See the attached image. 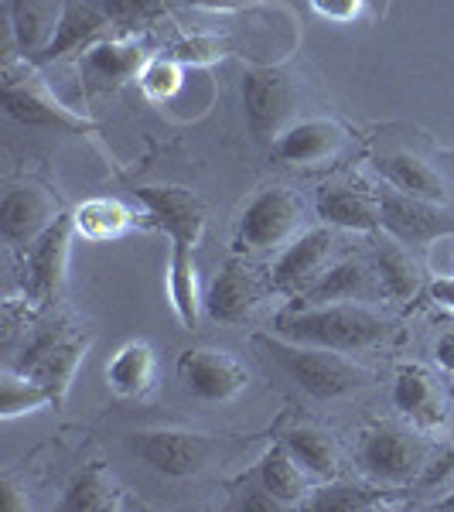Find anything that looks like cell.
I'll list each match as a JSON object with an SVG mask.
<instances>
[{"label": "cell", "instance_id": "cell-17", "mask_svg": "<svg viewBox=\"0 0 454 512\" xmlns=\"http://www.w3.org/2000/svg\"><path fill=\"white\" fill-rule=\"evenodd\" d=\"M263 294H267V284L260 280L257 270L243 260H229L209 284L205 315L219 321V325H243L260 308Z\"/></svg>", "mask_w": 454, "mask_h": 512}, {"label": "cell", "instance_id": "cell-30", "mask_svg": "<svg viewBox=\"0 0 454 512\" xmlns=\"http://www.w3.org/2000/svg\"><path fill=\"white\" fill-rule=\"evenodd\" d=\"M386 502L383 485L379 489H369V485H352V482H338V485H325L311 495L304 506L308 509H321V512H362V509H376Z\"/></svg>", "mask_w": 454, "mask_h": 512}, {"label": "cell", "instance_id": "cell-19", "mask_svg": "<svg viewBox=\"0 0 454 512\" xmlns=\"http://www.w3.org/2000/svg\"><path fill=\"white\" fill-rule=\"evenodd\" d=\"M147 65L144 48H140L137 38L120 35V38H103L96 45L86 48L82 55V82L93 96L113 93L123 82H130L140 76V69Z\"/></svg>", "mask_w": 454, "mask_h": 512}, {"label": "cell", "instance_id": "cell-21", "mask_svg": "<svg viewBox=\"0 0 454 512\" xmlns=\"http://www.w3.org/2000/svg\"><path fill=\"white\" fill-rule=\"evenodd\" d=\"M376 171L386 178V185L403 195L431 198V202H448L451 198V185L444 181V175L417 151L383 154V158L376 161Z\"/></svg>", "mask_w": 454, "mask_h": 512}, {"label": "cell", "instance_id": "cell-24", "mask_svg": "<svg viewBox=\"0 0 454 512\" xmlns=\"http://www.w3.org/2000/svg\"><path fill=\"white\" fill-rule=\"evenodd\" d=\"M65 0H11V24L18 45L35 59L41 48L52 45L55 31L62 24Z\"/></svg>", "mask_w": 454, "mask_h": 512}, {"label": "cell", "instance_id": "cell-2", "mask_svg": "<svg viewBox=\"0 0 454 512\" xmlns=\"http://www.w3.org/2000/svg\"><path fill=\"white\" fill-rule=\"evenodd\" d=\"M253 349H257L270 366H277L291 383L311 393L315 400H338L362 390L373 383V373L349 359V352L321 349V345L291 342L284 335H253Z\"/></svg>", "mask_w": 454, "mask_h": 512}, {"label": "cell", "instance_id": "cell-32", "mask_svg": "<svg viewBox=\"0 0 454 512\" xmlns=\"http://www.w3.org/2000/svg\"><path fill=\"white\" fill-rule=\"evenodd\" d=\"M181 65H212L226 55V41L216 38V35H192V38H181L171 45V52Z\"/></svg>", "mask_w": 454, "mask_h": 512}, {"label": "cell", "instance_id": "cell-23", "mask_svg": "<svg viewBox=\"0 0 454 512\" xmlns=\"http://www.w3.org/2000/svg\"><path fill=\"white\" fill-rule=\"evenodd\" d=\"M284 444L297 458V465H301L311 478L335 482L338 472H342V451H338L335 437L328 434L325 427L297 424L284 434Z\"/></svg>", "mask_w": 454, "mask_h": 512}, {"label": "cell", "instance_id": "cell-35", "mask_svg": "<svg viewBox=\"0 0 454 512\" xmlns=\"http://www.w3.org/2000/svg\"><path fill=\"white\" fill-rule=\"evenodd\" d=\"M434 355H437V366L448 369V373H454V328H448V332L437 335Z\"/></svg>", "mask_w": 454, "mask_h": 512}, {"label": "cell", "instance_id": "cell-8", "mask_svg": "<svg viewBox=\"0 0 454 512\" xmlns=\"http://www.w3.org/2000/svg\"><path fill=\"white\" fill-rule=\"evenodd\" d=\"M226 451L222 437L192 431H144L134 437V454L161 475L188 478L212 468Z\"/></svg>", "mask_w": 454, "mask_h": 512}, {"label": "cell", "instance_id": "cell-5", "mask_svg": "<svg viewBox=\"0 0 454 512\" xmlns=\"http://www.w3.org/2000/svg\"><path fill=\"white\" fill-rule=\"evenodd\" d=\"M0 99L11 120L24 123L35 130H55V134H89L96 130L93 120L79 117L65 103L52 96L45 79L35 72V62H7L4 65V86H0Z\"/></svg>", "mask_w": 454, "mask_h": 512}, {"label": "cell", "instance_id": "cell-6", "mask_svg": "<svg viewBox=\"0 0 454 512\" xmlns=\"http://www.w3.org/2000/svg\"><path fill=\"white\" fill-rule=\"evenodd\" d=\"M89 349V332L59 321V325H45L31 335V342L24 345V352L18 355V362H11L14 369H21L24 376L38 379L48 393L55 396V407L65 400L76 369L82 362V355Z\"/></svg>", "mask_w": 454, "mask_h": 512}, {"label": "cell", "instance_id": "cell-1", "mask_svg": "<svg viewBox=\"0 0 454 512\" xmlns=\"http://www.w3.org/2000/svg\"><path fill=\"white\" fill-rule=\"evenodd\" d=\"M274 332L291 342L321 345V349L349 352L373 349L383 338H390L393 321L379 315L373 304L356 301H332V304H301L277 315Z\"/></svg>", "mask_w": 454, "mask_h": 512}, {"label": "cell", "instance_id": "cell-31", "mask_svg": "<svg viewBox=\"0 0 454 512\" xmlns=\"http://www.w3.org/2000/svg\"><path fill=\"white\" fill-rule=\"evenodd\" d=\"M137 82L147 96L164 103V99L175 96L181 89V82H185V65H181L175 55H158V59H147Z\"/></svg>", "mask_w": 454, "mask_h": 512}, {"label": "cell", "instance_id": "cell-28", "mask_svg": "<svg viewBox=\"0 0 454 512\" xmlns=\"http://www.w3.org/2000/svg\"><path fill=\"white\" fill-rule=\"evenodd\" d=\"M72 222H76V236L89 239V243H110L127 233L134 212L117 198H89L72 212Z\"/></svg>", "mask_w": 454, "mask_h": 512}, {"label": "cell", "instance_id": "cell-12", "mask_svg": "<svg viewBox=\"0 0 454 512\" xmlns=\"http://www.w3.org/2000/svg\"><path fill=\"white\" fill-rule=\"evenodd\" d=\"M72 236H76V222L72 216H59L48 226V233L28 250V263H24V301L35 308H48L59 301L65 274H69V253Z\"/></svg>", "mask_w": 454, "mask_h": 512}, {"label": "cell", "instance_id": "cell-18", "mask_svg": "<svg viewBox=\"0 0 454 512\" xmlns=\"http://www.w3.org/2000/svg\"><path fill=\"white\" fill-rule=\"evenodd\" d=\"M383 280L373 260L366 256H342L328 267V274L318 280L304 297H297L291 308L301 304H332V301H356V304H376L383 301Z\"/></svg>", "mask_w": 454, "mask_h": 512}, {"label": "cell", "instance_id": "cell-34", "mask_svg": "<svg viewBox=\"0 0 454 512\" xmlns=\"http://www.w3.org/2000/svg\"><path fill=\"white\" fill-rule=\"evenodd\" d=\"M21 492H24V485L14 475L0 478V509H4V512H24V509H31V499H28V495H21Z\"/></svg>", "mask_w": 454, "mask_h": 512}, {"label": "cell", "instance_id": "cell-22", "mask_svg": "<svg viewBox=\"0 0 454 512\" xmlns=\"http://www.w3.org/2000/svg\"><path fill=\"white\" fill-rule=\"evenodd\" d=\"M373 263L383 280V291L393 301H414L424 287V274H420V263L410 256V246L400 243L396 236H379L373 243Z\"/></svg>", "mask_w": 454, "mask_h": 512}, {"label": "cell", "instance_id": "cell-11", "mask_svg": "<svg viewBox=\"0 0 454 512\" xmlns=\"http://www.w3.org/2000/svg\"><path fill=\"white\" fill-rule=\"evenodd\" d=\"M393 407L400 410V417L407 420V424H414L417 431L434 434V431H444V427H451L454 393L427 366H420V362H410V366L396 369Z\"/></svg>", "mask_w": 454, "mask_h": 512}, {"label": "cell", "instance_id": "cell-25", "mask_svg": "<svg viewBox=\"0 0 454 512\" xmlns=\"http://www.w3.org/2000/svg\"><path fill=\"white\" fill-rule=\"evenodd\" d=\"M120 499H123L120 482L113 478L110 468H103L96 461V465L82 468V472L72 478L59 509L62 512H113V509H120Z\"/></svg>", "mask_w": 454, "mask_h": 512}, {"label": "cell", "instance_id": "cell-3", "mask_svg": "<svg viewBox=\"0 0 454 512\" xmlns=\"http://www.w3.org/2000/svg\"><path fill=\"white\" fill-rule=\"evenodd\" d=\"M434 458V444L414 424H383L366 427L359 437V465L376 485L400 489V485L420 482Z\"/></svg>", "mask_w": 454, "mask_h": 512}, {"label": "cell", "instance_id": "cell-4", "mask_svg": "<svg viewBox=\"0 0 454 512\" xmlns=\"http://www.w3.org/2000/svg\"><path fill=\"white\" fill-rule=\"evenodd\" d=\"M304 82L280 65H253L243 72V113L257 140H277L301 120Z\"/></svg>", "mask_w": 454, "mask_h": 512}, {"label": "cell", "instance_id": "cell-15", "mask_svg": "<svg viewBox=\"0 0 454 512\" xmlns=\"http://www.w3.org/2000/svg\"><path fill=\"white\" fill-rule=\"evenodd\" d=\"M59 219V198L48 192L45 185L24 181V185H11L0 202V236L14 246V250L28 253L48 226Z\"/></svg>", "mask_w": 454, "mask_h": 512}, {"label": "cell", "instance_id": "cell-14", "mask_svg": "<svg viewBox=\"0 0 454 512\" xmlns=\"http://www.w3.org/2000/svg\"><path fill=\"white\" fill-rule=\"evenodd\" d=\"M175 373L188 393L205 403H226L246 386V366L226 349H185L175 362Z\"/></svg>", "mask_w": 454, "mask_h": 512}, {"label": "cell", "instance_id": "cell-37", "mask_svg": "<svg viewBox=\"0 0 454 512\" xmlns=\"http://www.w3.org/2000/svg\"><path fill=\"white\" fill-rule=\"evenodd\" d=\"M181 4H192V7H239V4H253V0H181Z\"/></svg>", "mask_w": 454, "mask_h": 512}, {"label": "cell", "instance_id": "cell-27", "mask_svg": "<svg viewBox=\"0 0 454 512\" xmlns=\"http://www.w3.org/2000/svg\"><path fill=\"white\" fill-rule=\"evenodd\" d=\"M154 349L147 342H127L120 345L117 355L106 366V383L117 396H127V400H137L151 390L154 383Z\"/></svg>", "mask_w": 454, "mask_h": 512}, {"label": "cell", "instance_id": "cell-7", "mask_svg": "<svg viewBox=\"0 0 454 512\" xmlns=\"http://www.w3.org/2000/svg\"><path fill=\"white\" fill-rule=\"evenodd\" d=\"M304 222V202L294 188L267 185L250 198L236 229L239 253H270L294 243Z\"/></svg>", "mask_w": 454, "mask_h": 512}, {"label": "cell", "instance_id": "cell-9", "mask_svg": "<svg viewBox=\"0 0 454 512\" xmlns=\"http://www.w3.org/2000/svg\"><path fill=\"white\" fill-rule=\"evenodd\" d=\"M338 253V233L335 226H321L311 233L297 236L294 243H287L280 250L274 270H270V287L284 297H304L321 277L328 274V267L335 263Z\"/></svg>", "mask_w": 454, "mask_h": 512}, {"label": "cell", "instance_id": "cell-26", "mask_svg": "<svg viewBox=\"0 0 454 512\" xmlns=\"http://www.w3.org/2000/svg\"><path fill=\"white\" fill-rule=\"evenodd\" d=\"M257 478L260 485L274 495L277 502L284 506H294V502H304L311 495V485H308V472L297 465V458L287 451V444L280 441L274 448H267V454L260 458L257 465Z\"/></svg>", "mask_w": 454, "mask_h": 512}, {"label": "cell", "instance_id": "cell-38", "mask_svg": "<svg viewBox=\"0 0 454 512\" xmlns=\"http://www.w3.org/2000/svg\"><path fill=\"white\" fill-rule=\"evenodd\" d=\"M437 509H444V512H454V492H451V495H444V499L437 502Z\"/></svg>", "mask_w": 454, "mask_h": 512}, {"label": "cell", "instance_id": "cell-29", "mask_svg": "<svg viewBox=\"0 0 454 512\" xmlns=\"http://www.w3.org/2000/svg\"><path fill=\"white\" fill-rule=\"evenodd\" d=\"M55 396L38 383V379L24 376L21 369L4 366L0 373V417L14 420L21 414H35L41 407H52Z\"/></svg>", "mask_w": 454, "mask_h": 512}, {"label": "cell", "instance_id": "cell-10", "mask_svg": "<svg viewBox=\"0 0 454 512\" xmlns=\"http://www.w3.org/2000/svg\"><path fill=\"white\" fill-rule=\"evenodd\" d=\"M137 198L147 205V216L171 239V256H195L205 233V202L181 185H144Z\"/></svg>", "mask_w": 454, "mask_h": 512}, {"label": "cell", "instance_id": "cell-20", "mask_svg": "<svg viewBox=\"0 0 454 512\" xmlns=\"http://www.w3.org/2000/svg\"><path fill=\"white\" fill-rule=\"evenodd\" d=\"M318 216L325 226L352 229V233H376L383 229V209H379V195H366L349 185H325L315 198Z\"/></svg>", "mask_w": 454, "mask_h": 512}, {"label": "cell", "instance_id": "cell-36", "mask_svg": "<svg viewBox=\"0 0 454 512\" xmlns=\"http://www.w3.org/2000/svg\"><path fill=\"white\" fill-rule=\"evenodd\" d=\"M431 294H434V301H441L444 308H451V311H454V277H441V280H434Z\"/></svg>", "mask_w": 454, "mask_h": 512}, {"label": "cell", "instance_id": "cell-16", "mask_svg": "<svg viewBox=\"0 0 454 512\" xmlns=\"http://www.w3.org/2000/svg\"><path fill=\"white\" fill-rule=\"evenodd\" d=\"M352 144V130L335 117H301L294 127L274 140V154L280 161L297 168H315V164L338 161L342 151Z\"/></svg>", "mask_w": 454, "mask_h": 512}, {"label": "cell", "instance_id": "cell-13", "mask_svg": "<svg viewBox=\"0 0 454 512\" xmlns=\"http://www.w3.org/2000/svg\"><path fill=\"white\" fill-rule=\"evenodd\" d=\"M379 209H383L386 233L407 246H427L434 239L454 236V209L448 202H431V198H414L386 188L379 192Z\"/></svg>", "mask_w": 454, "mask_h": 512}, {"label": "cell", "instance_id": "cell-33", "mask_svg": "<svg viewBox=\"0 0 454 512\" xmlns=\"http://www.w3.org/2000/svg\"><path fill=\"white\" fill-rule=\"evenodd\" d=\"M315 14H321L325 21H335V24H349L356 21L366 7V0H311Z\"/></svg>", "mask_w": 454, "mask_h": 512}]
</instances>
